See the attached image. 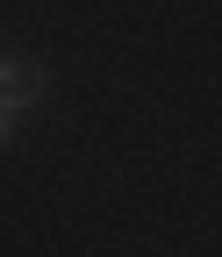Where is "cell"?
<instances>
[{
  "label": "cell",
  "mask_w": 222,
  "mask_h": 257,
  "mask_svg": "<svg viewBox=\"0 0 222 257\" xmlns=\"http://www.w3.org/2000/svg\"><path fill=\"white\" fill-rule=\"evenodd\" d=\"M36 93H43V72H36V64H29V57H0V100L22 114Z\"/></svg>",
  "instance_id": "cell-1"
},
{
  "label": "cell",
  "mask_w": 222,
  "mask_h": 257,
  "mask_svg": "<svg viewBox=\"0 0 222 257\" xmlns=\"http://www.w3.org/2000/svg\"><path fill=\"white\" fill-rule=\"evenodd\" d=\"M0 143H15V107L0 100Z\"/></svg>",
  "instance_id": "cell-2"
}]
</instances>
